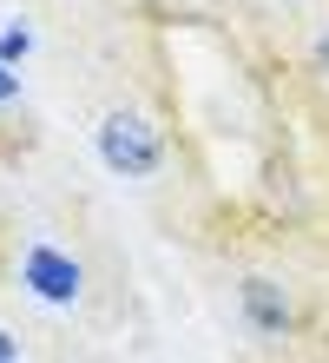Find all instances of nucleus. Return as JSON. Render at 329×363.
Returning a JSON list of instances; mask_svg holds the SVG:
<instances>
[{
    "mask_svg": "<svg viewBox=\"0 0 329 363\" xmlns=\"http://www.w3.org/2000/svg\"><path fill=\"white\" fill-rule=\"evenodd\" d=\"M316 60H323V73H329V33H323V40H316Z\"/></svg>",
    "mask_w": 329,
    "mask_h": 363,
    "instance_id": "7",
    "label": "nucleus"
},
{
    "mask_svg": "<svg viewBox=\"0 0 329 363\" xmlns=\"http://www.w3.org/2000/svg\"><path fill=\"white\" fill-rule=\"evenodd\" d=\"M20 53H27V33L7 27V33H0V67H7V60H20Z\"/></svg>",
    "mask_w": 329,
    "mask_h": 363,
    "instance_id": "4",
    "label": "nucleus"
},
{
    "mask_svg": "<svg viewBox=\"0 0 329 363\" xmlns=\"http://www.w3.org/2000/svg\"><path fill=\"white\" fill-rule=\"evenodd\" d=\"M13 93H20V79H13V73H7V67H0V106H7V99H13Z\"/></svg>",
    "mask_w": 329,
    "mask_h": 363,
    "instance_id": "5",
    "label": "nucleus"
},
{
    "mask_svg": "<svg viewBox=\"0 0 329 363\" xmlns=\"http://www.w3.org/2000/svg\"><path fill=\"white\" fill-rule=\"evenodd\" d=\"M0 363H13V337L7 330H0Z\"/></svg>",
    "mask_w": 329,
    "mask_h": 363,
    "instance_id": "6",
    "label": "nucleus"
},
{
    "mask_svg": "<svg viewBox=\"0 0 329 363\" xmlns=\"http://www.w3.org/2000/svg\"><path fill=\"white\" fill-rule=\"evenodd\" d=\"M99 159L125 179H151L158 172V133L139 119V113H112L99 125Z\"/></svg>",
    "mask_w": 329,
    "mask_h": 363,
    "instance_id": "1",
    "label": "nucleus"
},
{
    "mask_svg": "<svg viewBox=\"0 0 329 363\" xmlns=\"http://www.w3.org/2000/svg\"><path fill=\"white\" fill-rule=\"evenodd\" d=\"M244 311L257 330H283L290 324V297H283V284H270V277H250L244 284Z\"/></svg>",
    "mask_w": 329,
    "mask_h": 363,
    "instance_id": "3",
    "label": "nucleus"
},
{
    "mask_svg": "<svg viewBox=\"0 0 329 363\" xmlns=\"http://www.w3.org/2000/svg\"><path fill=\"white\" fill-rule=\"evenodd\" d=\"M27 284L47 297V304H73L79 297V264L66 258V251H53V245H33L27 251Z\"/></svg>",
    "mask_w": 329,
    "mask_h": 363,
    "instance_id": "2",
    "label": "nucleus"
}]
</instances>
